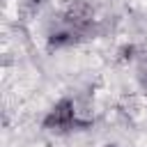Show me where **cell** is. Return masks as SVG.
I'll return each instance as SVG.
<instances>
[{
  "label": "cell",
  "instance_id": "obj_1",
  "mask_svg": "<svg viewBox=\"0 0 147 147\" xmlns=\"http://www.w3.org/2000/svg\"><path fill=\"white\" fill-rule=\"evenodd\" d=\"M71 126H76V108H74V101H71V99H62V101H57L55 108L44 117V129L64 133V131H69Z\"/></svg>",
  "mask_w": 147,
  "mask_h": 147
},
{
  "label": "cell",
  "instance_id": "obj_2",
  "mask_svg": "<svg viewBox=\"0 0 147 147\" xmlns=\"http://www.w3.org/2000/svg\"><path fill=\"white\" fill-rule=\"evenodd\" d=\"M92 7L83 0H76L67 7V11L62 14V23H67V28H71L74 32H78L80 37L90 34L92 30Z\"/></svg>",
  "mask_w": 147,
  "mask_h": 147
},
{
  "label": "cell",
  "instance_id": "obj_3",
  "mask_svg": "<svg viewBox=\"0 0 147 147\" xmlns=\"http://www.w3.org/2000/svg\"><path fill=\"white\" fill-rule=\"evenodd\" d=\"M76 41H80V34H78V32H74L71 28H67V30L51 32V37H48V48H62V46H71V44H76Z\"/></svg>",
  "mask_w": 147,
  "mask_h": 147
},
{
  "label": "cell",
  "instance_id": "obj_4",
  "mask_svg": "<svg viewBox=\"0 0 147 147\" xmlns=\"http://www.w3.org/2000/svg\"><path fill=\"white\" fill-rule=\"evenodd\" d=\"M133 55H136V46L129 44V46H122V48H119V57H117V60H119V62H129V60H133Z\"/></svg>",
  "mask_w": 147,
  "mask_h": 147
},
{
  "label": "cell",
  "instance_id": "obj_5",
  "mask_svg": "<svg viewBox=\"0 0 147 147\" xmlns=\"http://www.w3.org/2000/svg\"><path fill=\"white\" fill-rule=\"evenodd\" d=\"M39 5H41V0H23V14H32V11H37L39 9Z\"/></svg>",
  "mask_w": 147,
  "mask_h": 147
},
{
  "label": "cell",
  "instance_id": "obj_6",
  "mask_svg": "<svg viewBox=\"0 0 147 147\" xmlns=\"http://www.w3.org/2000/svg\"><path fill=\"white\" fill-rule=\"evenodd\" d=\"M106 147H117V145H106Z\"/></svg>",
  "mask_w": 147,
  "mask_h": 147
}]
</instances>
